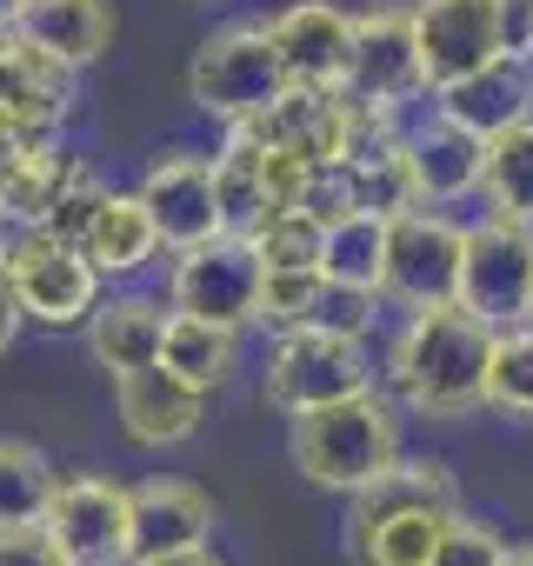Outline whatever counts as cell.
<instances>
[{
    "label": "cell",
    "mask_w": 533,
    "mask_h": 566,
    "mask_svg": "<svg viewBox=\"0 0 533 566\" xmlns=\"http://www.w3.org/2000/svg\"><path fill=\"white\" fill-rule=\"evenodd\" d=\"M288 420H294L288 453H294L301 480H314L327 493H360L400 460V420L374 387L327 400V407H307V413H288Z\"/></svg>",
    "instance_id": "cell-2"
},
{
    "label": "cell",
    "mask_w": 533,
    "mask_h": 566,
    "mask_svg": "<svg viewBox=\"0 0 533 566\" xmlns=\"http://www.w3.org/2000/svg\"><path fill=\"white\" fill-rule=\"evenodd\" d=\"M414 48L427 94L467 81L493 54H506V0H414Z\"/></svg>",
    "instance_id": "cell-9"
},
{
    "label": "cell",
    "mask_w": 533,
    "mask_h": 566,
    "mask_svg": "<svg viewBox=\"0 0 533 566\" xmlns=\"http://www.w3.org/2000/svg\"><path fill=\"white\" fill-rule=\"evenodd\" d=\"M253 253H260V266H321V220L288 207L253 233Z\"/></svg>",
    "instance_id": "cell-33"
},
{
    "label": "cell",
    "mask_w": 533,
    "mask_h": 566,
    "mask_svg": "<svg viewBox=\"0 0 533 566\" xmlns=\"http://www.w3.org/2000/svg\"><path fill=\"white\" fill-rule=\"evenodd\" d=\"M81 180H87V160H81V154H67V147H54V140L28 147L8 174H0V233H14V227H48V213H54Z\"/></svg>",
    "instance_id": "cell-21"
},
{
    "label": "cell",
    "mask_w": 533,
    "mask_h": 566,
    "mask_svg": "<svg viewBox=\"0 0 533 566\" xmlns=\"http://www.w3.org/2000/svg\"><path fill=\"white\" fill-rule=\"evenodd\" d=\"M354 167V200L367 207V213H407V207H420V193H414V167H407V134H394L387 147H374V154H354L347 160Z\"/></svg>",
    "instance_id": "cell-31"
},
{
    "label": "cell",
    "mask_w": 533,
    "mask_h": 566,
    "mask_svg": "<svg viewBox=\"0 0 533 566\" xmlns=\"http://www.w3.org/2000/svg\"><path fill=\"white\" fill-rule=\"evenodd\" d=\"M447 513H460V506H394V513H374V520H347L354 559L360 566H427Z\"/></svg>",
    "instance_id": "cell-25"
},
{
    "label": "cell",
    "mask_w": 533,
    "mask_h": 566,
    "mask_svg": "<svg viewBox=\"0 0 533 566\" xmlns=\"http://www.w3.org/2000/svg\"><path fill=\"white\" fill-rule=\"evenodd\" d=\"M407 167H414V193H420V207H433V200H467V193L480 187L487 140L467 134L460 120L433 114L420 134H407Z\"/></svg>",
    "instance_id": "cell-20"
},
{
    "label": "cell",
    "mask_w": 533,
    "mask_h": 566,
    "mask_svg": "<svg viewBox=\"0 0 533 566\" xmlns=\"http://www.w3.org/2000/svg\"><path fill=\"white\" fill-rule=\"evenodd\" d=\"M360 200H354V167L347 160H327V167H307V187H301V213H314L321 227L327 220H341V213H354Z\"/></svg>",
    "instance_id": "cell-36"
},
{
    "label": "cell",
    "mask_w": 533,
    "mask_h": 566,
    "mask_svg": "<svg viewBox=\"0 0 533 566\" xmlns=\"http://www.w3.org/2000/svg\"><path fill=\"white\" fill-rule=\"evenodd\" d=\"M440 114H447V120H460V127H467V134H480V140L506 134L513 120H526V114H533V61H520L513 48H506V54H493V61H487V67H473L467 81L440 87Z\"/></svg>",
    "instance_id": "cell-19"
},
{
    "label": "cell",
    "mask_w": 533,
    "mask_h": 566,
    "mask_svg": "<svg viewBox=\"0 0 533 566\" xmlns=\"http://www.w3.org/2000/svg\"><path fill=\"white\" fill-rule=\"evenodd\" d=\"M213 533V500L187 480H140L127 486V566L207 546Z\"/></svg>",
    "instance_id": "cell-17"
},
{
    "label": "cell",
    "mask_w": 533,
    "mask_h": 566,
    "mask_svg": "<svg viewBox=\"0 0 533 566\" xmlns=\"http://www.w3.org/2000/svg\"><path fill=\"white\" fill-rule=\"evenodd\" d=\"M374 387V367H367V347L354 334H327V327H281L274 354H266V374H260V400L281 407V413H307V407H327V400H347Z\"/></svg>",
    "instance_id": "cell-5"
},
{
    "label": "cell",
    "mask_w": 533,
    "mask_h": 566,
    "mask_svg": "<svg viewBox=\"0 0 533 566\" xmlns=\"http://www.w3.org/2000/svg\"><path fill=\"white\" fill-rule=\"evenodd\" d=\"M54 486L61 480L34 440H0V526H41Z\"/></svg>",
    "instance_id": "cell-29"
},
{
    "label": "cell",
    "mask_w": 533,
    "mask_h": 566,
    "mask_svg": "<svg viewBox=\"0 0 533 566\" xmlns=\"http://www.w3.org/2000/svg\"><path fill=\"white\" fill-rule=\"evenodd\" d=\"M233 354H240V347H233V327L200 321V314H167V334H160V367H167V374H180L187 387H200V394L227 387Z\"/></svg>",
    "instance_id": "cell-27"
},
{
    "label": "cell",
    "mask_w": 533,
    "mask_h": 566,
    "mask_svg": "<svg viewBox=\"0 0 533 566\" xmlns=\"http://www.w3.org/2000/svg\"><path fill=\"white\" fill-rule=\"evenodd\" d=\"M427 94L420 48H414V14L407 8H367L354 14V61H347V101L400 107Z\"/></svg>",
    "instance_id": "cell-13"
},
{
    "label": "cell",
    "mask_w": 533,
    "mask_h": 566,
    "mask_svg": "<svg viewBox=\"0 0 533 566\" xmlns=\"http://www.w3.org/2000/svg\"><path fill=\"white\" fill-rule=\"evenodd\" d=\"M167 314H174V307H160V301H147V294H121V301L94 307V314H87V347H94V360H101L114 380L134 374V367H154V360H160Z\"/></svg>",
    "instance_id": "cell-23"
},
{
    "label": "cell",
    "mask_w": 533,
    "mask_h": 566,
    "mask_svg": "<svg viewBox=\"0 0 533 566\" xmlns=\"http://www.w3.org/2000/svg\"><path fill=\"white\" fill-rule=\"evenodd\" d=\"M487 360H493V327L460 301H440V307H414V321L387 354V380L414 413L460 420L487 407Z\"/></svg>",
    "instance_id": "cell-1"
},
{
    "label": "cell",
    "mask_w": 533,
    "mask_h": 566,
    "mask_svg": "<svg viewBox=\"0 0 533 566\" xmlns=\"http://www.w3.org/2000/svg\"><path fill=\"white\" fill-rule=\"evenodd\" d=\"M74 247L107 280V273H140L160 253V233H154V213L140 207V193H101V207L87 213V227H81Z\"/></svg>",
    "instance_id": "cell-24"
},
{
    "label": "cell",
    "mask_w": 533,
    "mask_h": 566,
    "mask_svg": "<svg viewBox=\"0 0 533 566\" xmlns=\"http://www.w3.org/2000/svg\"><path fill=\"white\" fill-rule=\"evenodd\" d=\"M134 193H140V207L154 213L160 247H174V253H187V247H200V240L220 233L213 160H200V154H160V160L140 174Z\"/></svg>",
    "instance_id": "cell-14"
},
{
    "label": "cell",
    "mask_w": 533,
    "mask_h": 566,
    "mask_svg": "<svg viewBox=\"0 0 533 566\" xmlns=\"http://www.w3.org/2000/svg\"><path fill=\"white\" fill-rule=\"evenodd\" d=\"M374 301H380V294H367V287H341V280H321V301H314L307 327H327V334H354V340H367V327H374Z\"/></svg>",
    "instance_id": "cell-35"
},
{
    "label": "cell",
    "mask_w": 533,
    "mask_h": 566,
    "mask_svg": "<svg viewBox=\"0 0 533 566\" xmlns=\"http://www.w3.org/2000/svg\"><path fill=\"white\" fill-rule=\"evenodd\" d=\"M274 54L288 67V87H347V61H354V14H341L334 0H301L266 21Z\"/></svg>",
    "instance_id": "cell-16"
},
{
    "label": "cell",
    "mask_w": 533,
    "mask_h": 566,
    "mask_svg": "<svg viewBox=\"0 0 533 566\" xmlns=\"http://www.w3.org/2000/svg\"><path fill=\"white\" fill-rule=\"evenodd\" d=\"M301 187H307V167L288 160V154H266L253 134H227V147L213 154V200H220V233H240L253 240L274 213L301 207Z\"/></svg>",
    "instance_id": "cell-8"
},
{
    "label": "cell",
    "mask_w": 533,
    "mask_h": 566,
    "mask_svg": "<svg viewBox=\"0 0 533 566\" xmlns=\"http://www.w3.org/2000/svg\"><path fill=\"white\" fill-rule=\"evenodd\" d=\"M321 273L341 280V287H367L380 294L387 287V213H341L321 227Z\"/></svg>",
    "instance_id": "cell-26"
},
{
    "label": "cell",
    "mask_w": 533,
    "mask_h": 566,
    "mask_svg": "<svg viewBox=\"0 0 533 566\" xmlns=\"http://www.w3.org/2000/svg\"><path fill=\"white\" fill-rule=\"evenodd\" d=\"M140 566H220L207 546H187V553H160V559H140Z\"/></svg>",
    "instance_id": "cell-39"
},
{
    "label": "cell",
    "mask_w": 533,
    "mask_h": 566,
    "mask_svg": "<svg viewBox=\"0 0 533 566\" xmlns=\"http://www.w3.org/2000/svg\"><path fill=\"white\" fill-rule=\"evenodd\" d=\"M347 120H354L347 87H288L253 120H240V134H253L266 154H288L301 167H327V160H347Z\"/></svg>",
    "instance_id": "cell-12"
},
{
    "label": "cell",
    "mask_w": 533,
    "mask_h": 566,
    "mask_svg": "<svg viewBox=\"0 0 533 566\" xmlns=\"http://www.w3.org/2000/svg\"><path fill=\"white\" fill-rule=\"evenodd\" d=\"M187 94L200 114L240 127L253 120L266 101L288 94V67L274 54V34H266V21H233V28H213L194 61H187Z\"/></svg>",
    "instance_id": "cell-3"
},
{
    "label": "cell",
    "mask_w": 533,
    "mask_h": 566,
    "mask_svg": "<svg viewBox=\"0 0 533 566\" xmlns=\"http://www.w3.org/2000/svg\"><path fill=\"white\" fill-rule=\"evenodd\" d=\"M74 67L41 54L28 34H0V134H34L48 140L67 120Z\"/></svg>",
    "instance_id": "cell-15"
},
{
    "label": "cell",
    "mask_w": 533,
    "mask_h": 566,
    "mask_svg": "<svg viewBox=\"0 0 533 566\" xmlns=\"http://www.w3.org/2000/svg\"><path fill=\"white\" fill-rule=\"evenodd\" d=\"M460 287V227L447 213L407 207L387 220V287L407 314L414 307H440Z\"/></svg>",
    "instance_id": "cell-11"
},
{
    "label": "cell",
    "mask_w": 533,
    "mask_h": 566,
    "mask_svg": "<svg viewBox=\"0 0 533 566\" xmlns=\"http://www.w3.org/2000/svg\"><path fill=\"white\" fill-rule=\"evenodd\" d=\"M21 14H28V0H0V34H14Z\"/></svg>",
    "instance_id": "cell-40"
},
{
    "label": "cell",
    "mask_w": 533,
    "mask_h": 566,
    "mask_svg": "<svg viewBox=\"0 0 533 566\" xmlns=\"http://www.w3.org/2000/svg\"><path fill=\"white\" fill-rule=\"evenodd\" d=\"M260 253H253V240H240V233H213V240H200V247H187L180 253V266H174V287H167V307L174 314H200V321H220V327H247V321H260Z\"/></svg>",
    "instance_id": "cell-7"
},
{
    "label": "cell",
    "mask_w": 533,
    "mask_h": 566,
    "mask_svg": "<svg viewBox=\"0 0 533 566\" xmlns=\"http://www.w3.org/2000/svg\"><path fill=\"white\" fill-rule=\"evenodd\" d=\"M526 54H533V0H526Z\"/></svg>",
    "instance_id": "cell-42"
},
{
    "label": "cell",
    "mask_w": 533,
    "mask_h": 566,
    "mask_svg": "<svg viewBox=\"0 0 533 566\" xmlns=\"http://www.w3.org/2000/svg\"><path fill=\"white\" fill-rule=\"evenodd\" d=\"M321 266H266L260 273V321H274V327H301L321 301Z\"/></svg>",
    "instance_id": "cell-32"
},
{
    "label": "cell",
    "mask_w": 533,
    "mask_h": 566,
    "mask_svg": "<svg viewBox=\"0 0 533 566\" xmlns=\"http://www.w3.org/2000/svg\"><path fill=\"white\" fill-rule=\"evenodd\" d=\"M0 566H67L48 526H0Z\"/></svg>",
    "instance_id": "cell-37"
},
{
    "label": "cell",
    "mask_w": 533,
    "mask_h": 566,
    "mask_svg": "<svg viewBox=\"0 0 533 566\" xmlns=\"http://www.w3.org/2000/svg\"><path fill=\"white\" fill-rule=\"evenodd\" d=\"M14 34H28L61 67H94L114 41V0H28Z\"/></svg>",
    "instance_id": "cell-22"
},
{
    "label": "cell",
    "mask_w": 533,
    "mask_h": 566,
    "mask_svg": "<svg viewBox=\"0 0 533 566\" xmlns=\"http://www.w3.org/2000/svg\"><path fill=\"white\" fill-rule=\"evenodd\" d=\"M200 407H207V394L187 387L180 374H167L160 360L114 380V413H121L134 447H180V440H194Z\"/></svg>",
    "instance_id": "cell-18"
},
{
    "label": "cell",
    "mask_w": 533,
    "mask_h": 566,
    "mask_svg": "<svg viewBox=\"0 0 533 566\" xmlns=\"http://www.w3.org/2000/svg\"><path fill=\"white\" fill-rule=\"evenodd\" d=\"M453 301L487 327H513L533 314V227L513 213H487L460 227V287Z\"/></svg>",
    "instance_id": "cell-6"
},
{
    "label": "cell",
    "mask_w": 533,
    "mask_h": 566,
    "mask_svg": "<svg viewBox=\"0 0 533 566\" xmlns=\"http://www.w3.org/2000/svg\"><path fill=\"white\" fill-rule=\"evenodd\" d=\"M21 301H14V287H8V273H0V354H8L14 347V334H21Z\"/></svg>",
    "instance_id": "cell-38"
},
{
    "label": "cell",
    "mask_w": 533,
    "mask_h": 566,
    "mask_svg": "<svg viewBox=\"0 0 533 566\" xmlns=\"http://www.w3.org/2000/svg\"><path fill=\"white\" fill-rule=\"evenodd\" d=\"M0 273H8V287L21 301L28 321L41 327H87V314L101 307V273L94 260L48 233V227H14V233H0Z\"/></svg>",
    "instance_id": "cell-4"
},
{
    "label": "cell",
    "mask_w": 533,
    "mask_h": 566,
    "mask_svg": "<svg viewBox=\"0 0 533 566\" xmlns=\"http://www.w3.org/2000/svg\"><path fill=\"white\" fill-rule=\"evenodd\" d=\"M500 566H533V539H520V546H506V553H500Z\"/></svg>",
    "instance_id": "cell-41"
},
{
    "label": "cell",
    "mask_w": 533,
    "mask_h": 566,
    "mask_svg": "<svg viewBox=\"0 0 533 566\" xmlns=\"http://www.w3.org/2000/svg\"><path fill=\"white\" fill-rule=\"evenodd\" d=\"M487 407L533 420V314L513 327H493V360H487Z\"/></svg>",
    "instance_id": "cell-30"
},
{
    "label": "cell",
    "mask_w": 533,
    "mask_h": 566,
    "mask_svg": "<svg viewBox=\"0 0 533 566\" xmlns=\"http://www.w3.org/2000/svg\"><path fill=\"white\" fill-rule=\"evenodd\" d=\"M480 187H487L493 213H513V220H526V227H533V114L487 140Z\"/></svg>",
    "instance_id": "cell-28"
},
{
    "label": "cell",
    "mask_w": 533,
    "mask_h": 566,
    "mask_svg": "<svg viewBox=\"0 0 533 566\" xmlns=\"http://www.w3.org/2000/svg\"><path fill=\"white\" fill-rule=\"evenodd\" d=\"M67 566H127V486L107 473H74L41 513Z\"/></svg>",
    "instance_id": "cell-10"
},
{
    "label": "cell",
    "mask_w": 533,
    "mask_h": 566,
    "mask_svg": "<svg viewBox=\"0 0 533 566\" xmlns=\"http://www.w3.org/2000/svg\"><path fill=\"white\" fill-rule=\"evenodd\" d=\"M506 539L487 526V520H467V513H447L440 539H433V559L427 566H500Z\"/></svg>",
    "instance_id": "cell-34"
}]
</instances>
